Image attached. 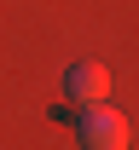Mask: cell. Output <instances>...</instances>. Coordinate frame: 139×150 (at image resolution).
<instances>
[{
    "mask_svg": "<svg viewBox=\"0 0 139 150\" xmlns=\"http://www.w3.org/2000/svg\"><path fill=\"white\" fill-rule=\"evenodd\" d=\"M76 139L81 150H128V121L110 104H87V110H76Z\"/></svg>",
    "mask_w": 139,
    "mask_h": 150,
    "instance_id": "obj_1",
    "label": "cell"
},
{
    "mask_svg": "<svg viewBox=\"0 0 139 150\" xmlns=\"http://www.w3.org/2000/svg\"><path fill=\"white\" fill-rule=\"evenodd\" d=\"M64 98H70V110L110 104V69H104V64H70V75H64ZM70 110H64V115H70Z\"/></svg>",
    "mask_w": 139,
    "mask_h": 150,
    "instance_id": "obj_2",
    "label": "cell"
}]
</instances>
